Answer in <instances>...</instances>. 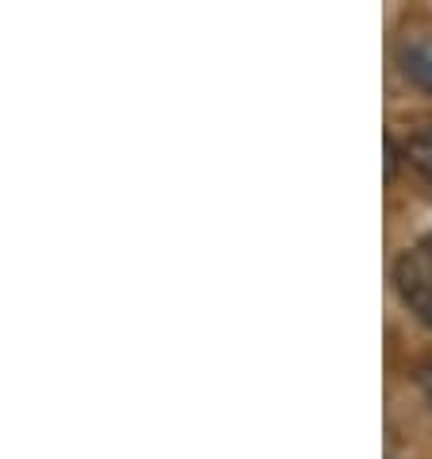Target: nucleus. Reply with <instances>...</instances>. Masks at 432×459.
I'll list each match as a JSON object with an SVG mask.
<instances>
[{"label":"nucleus","mask_w":432,"mask_h":459,"mask_svg":"<svg viewBox=\"0 0 432 459\" xmlns=\"http://www.w3.org/2000/svg\"><path fill=\"white\" fill-rule=\"evenodd\" d=\"M428 255H432V236H428Z\"/></svg>","instance_id":"5"},{"label":"nucleus","mask_w":432,"mask_h":459,"mask_svg":"<svg viewBox=\"0 0 432 459\" xmlns=\"http://www.w3.org/2000/svg\"><path fill=\"white\" fill-rule=\"evenodd\" d=\"M417 386H421L425 394V402H428V410H432V359L417 367Z\"/></svg>","instance_id":"4"},{"label":"nucleus","mask_w":432,"mask_h":459,"mask_svg":"<svg viewBox=\"0 0 432 459\" xmlns=\"http://www.w3.org/2000/svg\"><path fill=\"white\" fill-rule=\"evenodd\" d=\"M405 159H410L413 167L428 178V186H432V132H417L410 143H405Z\"/></svg>","instance_id":"3"},{"label":"nucleus","mask_w":432,"mask_h":459,"mask_svg":"<svg viewBox=\"0 0 432 459\" xmlns=\"http://www.w3.org/2000/svg\"><path fill=\"white\" fill-rule=\"evenodd\" d=\"M393 290H398L405 309L432 333V255L428 247L402 251L393 259Z\"/></svg>","instance_id":"1"},{"label":"nucleus","mask_w":432,"mask_h":459,"mask_svg":"<svg viewBox=\"0 0 432 459\" xmlns=\"http://www.w3.org/2000/svg\"><path fill=\"white\" fill-rule=\"evenodd\" d=\"M398 62H402V74L417 89L432 93V35H410L398 50Z\"/></svg>","instance_id":"2"}]
</instances>
